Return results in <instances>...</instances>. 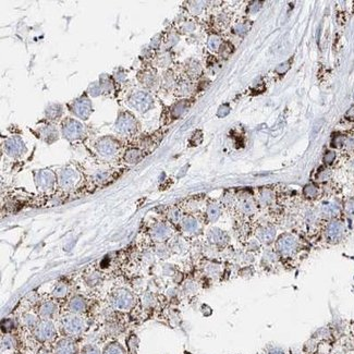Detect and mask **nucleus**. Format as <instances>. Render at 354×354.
Returning <instances> with one entry per match:
<instances>
[{
	"instance_id": "31",
	"label": "nucleus",
	"mask_w": 354,
	"mask_h": 354,
	"mask_svg": "<svg viewBox=\"0 0 354 354\" xmlns=\"http://www.w3.org/2000/svg\"><path fill=\"white\" fill-rule=\"evenodd\" d=\"M219 43H220L219 38H217V37H215V38H212V39H211V41H210V46L212 47V49H217V48H218V46H219Z\"/></svg>"
},
{
	"instance_id": "5",
	"label": "nucleus",
	"mask_w": 354,
	"mask_h": 354,
	"mask_svg": "<svg viewBox=\"0 0 354 354\" xmlns=\"http://www.w3.org/2000/svg\"><path fill=\"white\" fill-rule=\"evenodd\" d=\"M317 212H319V216L326 218L328 220L337 219L342 212V204L337 199L322 201Z\"/></svg>"
},
{
	"instance_id": "15",
	"label": "nucleus",
	"mask_w": 354,
	"mask_h": 354,
	"mask_svg": "<svg viewBox=\"0 0 354 354\" xmlns=\"http://www.w3.org/2000/svg\"><path fill=\"white\" fill-rule=\"evenodd\" d=\"M279 261V255L276 251H265L263 258H262V263L264 266H266L267 268H272L275 264H277Z\"/></svg>"
},
{
	"instance_id": "1",
	"label": "nucleus",
	"mask_w": 354,
	"mask_h": 354,
	"mask_svg": "<svg viewBox=\"0 0 354 354\" xmlns=\"http://www.w3.org/2000/svg\"><path fill=\"white\" fill-rule=\"evenodd\" d=\"M275 248L279 256L289 258L294 256L298 253L300 248V242L298 238L294 237L293 234L283 233L276 240Z\"/></svg>"
},
{
	"instance_id": "32",
	"label": "nucleus",
	"mask_w": 354,
	"mask_h": 354,
	"mask_svg": "<svg viewBox=\"0 0 354 354\" xmlns=\"http://www.w3.org/2000/svg\"><path fill=\"white\" fill-rule=\"evenodd\" d=\"M347 169L349 173L354 176V158L349 160V163L347 164Z\"/></svg>"
},
{
	"instance_id": "7",
	"label": "nucleus",
	"mask_w": 354,
	"mask_h": 354,
	"mask_svg": "<svg viewBox=\"0 0 354 354\" xmlns=\"http://www.w3.org/2000/svg\"><path fill=\"white\" fill-rule=\"evenodd\" d=\"M276 236H277V232H276V228L272 225H265L257 228L256 230V238L257 240L265 244V246H270L274 242H276Z\"/></svg>"
},
{
	"instance_id": "4",
	"label": "nucleus",
	"mask_w": 354,
	"mask_h": 354,
	"mask_svg": "<svg viewBox=\"0 0 354 354\" xmlns=\"http://www.w3.org/2000/svg\"><path fill=\"white\" fill-rule=\"evenodd\" d=\"M62 328L68 336L75 337L85 330V321L75 314L68 315L62 320Z\"/></svg>"
},
{
	"instance_id": "25",
	"label": "nucleus",
	"mask_w": 354,
	"mask_h": 354,
	"mask_svg": "<svg viewBox=\"0 0 354 354\" xmlns=\"http://www.w3.org/2000/svg\"><path fill=\"white\" fill-rule=\"evenodd\" d=\"M54 182V178L53 176H51V174H43L40 177H39V184L40 186L43 187H47V186H50L51 184H53Z\"/></svg>"
},
{
	"instance_id": "28",
	"label": "nucleus",
	"mask_w": 354,
	"mask_h": 354,
	"mask_svg": "<svg viewBox=\"0 0 354 354\" xmlns=\"http://www.w3.org/2000/svg\"><path fill=\"white\" fill-rule=\"evenodd\" d=\"M23 321H24V324L29 327H35L38 324L37 319H36L34 315H25L23 319Z\"/></svg>"
},
{
	"instance_id": "14",
	"label": "nucleus",
	"mask_w": 354,
	"mask_h": 354,
	"mask_svg": "<svg viewBox=\"0 0 354 354\" xmlns=\"http://www.w3.org/2000/svg\"><path fill=\"white\" fill-rule=\"evenodd\" d=\"M258 200H259V204L262 206H269L273 204V202L275 201V193L273 190L267 189H262V191L259 192L258 195Z\"/></svg>"
},
{
	"instance_id": "24",
	"label": "nucleus",
	"mask_w": 354,
	"mask_h": 354,
	"mask_svg": "<svg viewBox=\"0 0 354 354\" xmlns=\"http://www.w3.org/2000/svg\"><path fill=\"white\" fill-rule=\"evenodd\" d=\"M337 154L335 150H328V152L325 153L324 157H322V163H324L325 166H330L334 164V161L336 160Z\"/></svg>"
},
{
	"instance_id": "20",
	"label": "nucleus",
	"mask_w": 354,
	"mask_h": 354,
	"mask_svg": "<svg viewBox=\"0 0 354 354\" xmlns=\"http://www.w3.org/2000/svg\"><path fill=\"white\" fill-rule=\"evenodd\" d=\"M103 354H126V351L122 348L121 345H119L117 342L109 343V345L105 348Z\"/></svg>"
},
{
	"instance_id": "33",
	"label": "nucleus",
	"mask_w": 354,
	"mask_h": 354,
	"mask_svg": "<svg viewBox=\"0 0 354 354\" xmlns=\"http://www.w3.org/2000/svg\"><path fill=\"white\" fill-rule=\"evenodd\" d=\"M346 117L349 119V120H354V107L350 108V110L347 112Z\"/></svg>"
},
{
	"instance_id": "9",
	"label": "nucleus",
	"mask_w": 354,
	"mask_h": 354,
	"mask_svg": "<svg viewBox=\"0 0 354 354\" xmlns=\"http://www.w3.org/2000/svg\"><path fill=\"white\" fill-rule=\"evenodd\" d=\"M208 240L211 243L215 244V246H226L229 241V238L225 231L220 230V229H212L208 233Z\"/></svg>"
},
{
	"instance_id": "3",
	"label": "nucleus",
	"mask_w": 354,
	"mask_h": 354,
	"mask_svg": "<svg viewBox=\"0 0 354 354\" xmlns=\"http://www.w3.org/2000/svg\"><path fill=\"white\" fill-rule=\"evenodd\" d=\"M111 303L118 310L129 311L134 306L135 298L129 290L119 289L112 294Z\"/></svg>"
},
{
	"instance_id": "6",
	"label": "nucleus",
	"mask_w": 354,
	"mask_h": 354,
	"mask_svg": "<svg viewBox=\"0 0 354 354\" xmlns=\"http://www.w3.org/2000/svg\"><path fill=\"white\" fill-rule=\"evenodd\" d=\"M56 336V328L53 322L48 319L38 321V324L34 327V337L38 341L45 342L54 339Z\"/></svg>"
},
{
	"instance_id": "30",
	"label": "nucleus",
	"mask_w": 354,
	"mask_h": 354,
	"mask_svg": "<svg viewBox=\"0 0 354 354\" xmlns=\"http://www.w3.org/2000/svg\"><path fill=\"white\" fill-rule=\"evenodd\" d=\"M266 354H287V352L279 347H270Z\"/></svg>"
},
{
	"instance_id": "27",
	"label": "nucleus",
	"mask_w": 354,
	"mask_h": 354,
	"mask_svg": "<svg viewBox=\"0 0 354 354\" xmlns=\"http://www.w3.org/2000/svg\"><path fill=\"white\" fill-rule=\"evenodd\" d=\"M15 327V324H14V320L12 319H6L2 321V331L6 332V334H8V332L12 331L14 329Z\"/></svg>"
},
{
	"instance_id": "18",
	"label": "nucleus",
	"mask_w": 354,
	"mask_h": 354,
	"mask_svg": "<svg viewBox=\"0 0 354 354\" xmlns=\"http://www.w3.org/2000/svg\"><path fill=\"white\" fill-rule=\"evenodd\" d=\"M342 211L349 220L354 221V196L349 197L342 204Z\"/></svg>"
},
{
	"instance_id": "23",
	"label": "nucleus",
	"mask_w": 354,
	"mask_h": 354,
	"mask_svg": "<svg viewBox=\"0 0 354 354\" xmlns=\"http://www.w3.org/2000/svg\"><path fill=\"white\" fill-rule=\"evenodd\" d=\"M331 170L328 169L327 167L320 169L319 173L316 175V180L319 182H326L328 180H330L331 178Z\"/></svg>"
},
{
	"instance_id": "10",
	"label": "nucleus",
	"mask_w": 354,
	"mask_h": 354,
	"mask_svg": "<svg viewBox=\"0 0 354 354\" xmlns=\"http://www.w3.org/2000/svg\"><path fill=\"white\" fill-rule=\"evenodd\" d=\"M57 312H58V304L54 301H46L39 308V315L46 319L55 316Z\"/></svg>"
},
{
	"instance_id": "34",
	"label": "nucleus",
	"mask_w": 354,
	"mask_h": 354,
	"mask_svg": "<svg viewBox=\"0 0 354 354\" xmlns=\"http://www.w3.org/2000/svg\"><path fill=\"white\" fill-rule=\"evenodd\" d=\"M37 354H51V353H50L49 350H47V349L43 348V349H40Z\"/></svg>"
},
{
	"instance_id": "17",
	"label": "nucleus",
	"mask_w": 354,
	"mask_h": 354,
	"mask_svg": "<svg viewBox=\"0 0 354 354\" xmlns=\"http://www.w3.org/2000/svg\"><path fill=\"white\" fill-rule=\"evenodd\" d=\"M319 187L315 183H309L303 187V195L309 200H315L319 196Z\"/></svg>"
},
{
	"instance_id": "11",
	"label": "nucleus",
	"mask_w": 354,
	"mask_h": 354,
	"mask_svg": "<svg viewBox=\"0 0 354 354\" xmlns=\"http://www.w3.org/2000/svg\"><path fill=\"white\" fill-rule=\"evenodd\" d=\"M69 310L72 314H80L86 310V301L80 295L72 298L69 303Z\"/></svg>"
},
{
	"instance_id": "26",
	"label": "nucleus",
	"mask_w": 354,
	"mask_h": 354,
	"mask_svg": "<svg viewBox=\"0 0 354 354\" xmlns=\"http://www.w3.org/2000/svg\"><path fill=\"white\" fill-rule=\"evenodd\" d=\"M15 347V340L12 336H6L1 341V348L2 350H10V349H14Z\"/></svg>"
},
{
	"instance_id": "12",
	"label": "nucleus",
	"mask_w": 354,
	"mask_h": 354,
	"mask_svg": "<svg viewBox=\"0 0 354 354\" xmlns=\"http://www.w3.org/2000/svg\"><path fill=\"white\" fill-rule=\"evenodd\" d=\"M181 228L186 233H194L199 230V221L194 217L187 216L181 220Z\"/></svg>"
},
{
	"instance_id": "13",
	"label": "nucleus",
	"mask_w": 354,
	"mask_h": 354,
	"mask_svg": "<svg viewBox=\"0 0 354 354\" xmlns=\"http://www.w3.org/2000/svg\"><path fill=\"white\" fill-rule=\"evenodd\" d=\"M171 230L170 228L166 225V223H159L156 226L153 230V237L158 241H164L166 239L170 237Z\"/></svg>"
},
{
	"instance_id": "29",
	"label": "nucleus",
	"mask_w": 354,
	"mask_h": 354,
	"mask_svg": "<svg viewBox=\"0 0 354 354\" xmlns=\"http://www.w3.org/2000/svg\"><path fill=\"white\" fill-rule=\"evenodd\" d=\"M82 354H101V351L98 350L96 347L94 346H87L83 349Z\"/></svg>"
},
{
	"instance_id": "21",
	"label": "nucleus",
	"mask_w": 354,
	"mask_h": 354,
	"mask_svg": "<svg viewBox=\"0 0 354 354\" xmlns=\"http://www.w3.org/2000/svg\"><path fill=\"white\" fill-rule=\"evenodd\" d=\"M68 291H69V288H68L67 283H59L55 287L53 295H54V298H56V299H62V298H65V296L68 294Z\"/></svg>"
},
{
	"instance_id": "2",
	"label": "nucleus",
	"mask_w": 354,
	"mask_h": 354,
	"mask_svg": "<svg viewBox=\"0 0 354 354\" xmlns=\"http://www.w3.org/2000/svg\"><path fill=\"white\" fill-rule=\"evenodd\" d=\"M325 239L329 244H338L347 236V227L341 220L331 219L325 227Z\"/></svg>"
},
{
	"instance_id": "16",
	"label": "nucleus",
	"mask_w": 354,
	"mask_h": 354,
	"mask_svg": "<svg viewBox=\"0 0 354 354\" xmlns=\"http://www.w3.org/2000/svg\"><path fill=\"white\" fill-rule=\"evenodd\" d=\"M240 211L246 215H253L255 212H256V205H255L254 201L251 197H246V199L241 200L240 202Z\"/></svg>"
},
{
	"instance_id": "19",
	"label": "nucleus",
	"mask_w": 354,
	"mask_h": 354,
	"mask_svg": "<svg viewBox=\"0 0 354 354\" xmlns=\"http://www.w3.org/2000/svg\"><path fill=\"white\" fill-rule=\"evenodd\" d=\"M220 214H221V208L218 204H215L214 203V204H211L207 207L206 215H207V219L210 221H216L218 218H219Z\"/></svg>"
},
{
	"instance_id": "22",
	"label": "nucleus",
	"mask_w": 354,
	"mask_h": 354,
	"mask_svg": "<svg viewBox=\"0 0 354 354\" xmlns=\"http://www.w3.org/2000/svg\"><path fill=\"white\" fill-rule=\"evenodd\" d=\"M75 180V175L72 171H65L64 175L61 177V183L65 186H69L74 183Z\"/></svg>"
},
{
	"instance_id": "8",
	"label": "nucleus",
	"mask_w": 354,
	"mask_h": 354,
	"mask_svg": "<svg viewBox=\"0 0 354 354\" xmlns=\"http://www.w3.org/2000/svg\"><path fill=\"white\" fill-rule=\"evenodd\" d=\"M55 353L56 354H76L77 353V347L76 343L69 339V338H66V339L60 340L55 348Z\"/></svg>"
}]
</instances>
